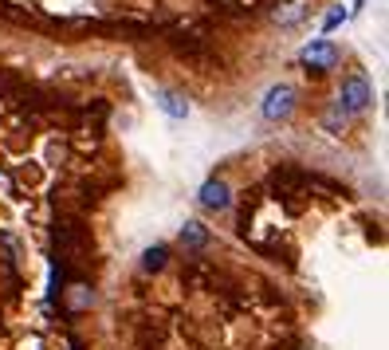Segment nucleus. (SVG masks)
Segmentation results:
<instances>
[{"mask_svg":"<svg viewBox=\"0 0 389 350\" xmlns=\"http://www.w3.org/2000/svg\"><path fill=\"white\" fill-rule=\"evenodd\" d=\"M299 60H303V67L307 71H314V75H327V71H334L342 63V48L334 40H327V35H319V40H311L303 48V55H299Z\"/></svg>","mask_w":389,"mask_h":350,"instance_id":"1","label":"nucleus"},{"mask_svg":"<svg viewBox=\"0 0 389 350\" xmlns=\"http://www.w3.org/2000/svg\"><path fill=\"white\" fill-rule=\"evenodd\" d=\"M291 111H295V87L291 83L268 87V94H263V119L283 122V119H291Z\"/></svg>","mask_w":389,"mask_h":350,"instance_id":"2","label":"nucleus"},{"mask_svg":"<svg viewBox=\"0 0 389 350\" xmlns=\"http://www.w3.org/2000/svg\"><path fill=\"white\" fill-rule=\"evenodd\" d=\"M342 111H366V106L373 103V87L370 79L362 75V71H354V75H346V83H342V94H339Z\"/></svg>","mask_w":389,"mask_h":350,"instance_id":"3","label":"nucleus"},{"mask_svg":"<svg viewBox=\"0 0 389 350\" xmlns=\"http://www.w3.org/2000/svg\"><path fill=\"white\" fill-rule=\"evenodd\" d=\"M197 201H201L204 209H212V213L229 209V205H232V189H229V181H220V177L204 181V185H201V193H197Z\"/></svg>","mask_w":389,"mask_h":350,"instance_id":"4","label":"nucleus"},{"mask_svg":"<svg viewBox=\"0 0 389 350\" xmlns=\"http://www.w3.org/2000/svg\"><path fill=\"white\" fill-rule=\"evenodd\" d=\"M307 12H311V0H283V4H275L271 9V20L280 28H295L307 20Z\"/></svg>","mask_w":389,"mask_h":350,"instance_id":"5","label":"nucleus"},{"mask_svg":"<svg viewBox=\"0 0 389 350\" xmlns=\"http://www.w3.org/2000/svg\"><path fill=\"white\" fill-rule=\"evenodd\" d=\"M181 244L185 248H204L209 244V229H204L201 221H189L185 229H181Z\"/></svg>","mask_w":389,"mask_h":350,"instance_id":"6","label":"nucleus"},{"mask_svg":"<svg viewBox=\"0 0 389 350\" xmlns=\"http://www.w3.org/2000/svg\"><path fill=\"white\" fill-rule=\"evenodd\" d=\"M158 99H161V111L170 114V119H185V114H189V103L181 99V94H173V91H161Z\"/></svg>","mask_w":389,"mask_h":350,"instance_id":"7","label":"nucleus"},{"mask_svg":"<svg viewBox=\"0 0 389 350\" xmlns=\"http://www.w3.org/2000/svg\"><path fill=\"white\" fill-rule=\"evenodd\" d=\"M165 260H170V248H165V244H153V248H146V252H142V268H146V272H161Z\"/></svg>","mask_w":389,"mask_h":350,"instance_id":"8","label":"nucleus"},{"mask_svg":"<svg viewBox=\"0 0 389 350\" xmlns=\"http://www.w3.org/2000/svg\"><path fill=\"white\" fill-rule=\"evenodd\" d=\"M322 126H327L330 134H342V130H346V111H342V103H334L327 114H322Z\"/></svg>","mask_w":389,"mask_h":350,"instance_id":"9","label":"nucleus"},{"mask_svg":"<svg viewBox=\"0 0 389 350\" xmlns=\"http://www.w3.org/2000/svg\"><path fill=\"white\" fill-rule=\"evenodd\" d=\"M350 20V9H342V4H334V9L327 12V16H322V35H330L334 32V28H342Z\"/></svg>","mask_w":389,"mask_h":350,"instance_id":"10","label":"nucleus"}]
</instances>
